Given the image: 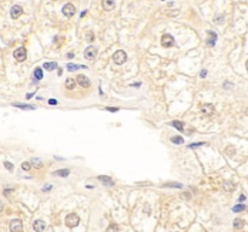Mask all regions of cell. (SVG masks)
Masks as SVG:
<instances>
[{"mask_svg":"<svg viewBox=\"0 0 248 232\" xmlns=\"http://www.w3.org/2000/svg\"><path fill=\"white\" fill-rule=\"evenodd\" d=\"M44 68H45L46 70H49V71H52V70H55V69L57 68V63H56V62H49V63H45V64H44Z\"/></svg>","mask_w":248,"mask_h":232,"instance_id":"obj_19","label":"cell"},{"mask_svg":"<svg viewBox=\"0 0 248 232\" xmlns=\"http://www.w3.org/2000/svg\"><path fill=\"white\" fill-rule=\"evenodd\" d=\"M49 104H50V105H57L58 102L56 99H49Z\"/></svg>","mask_w":248,"mask_h":232,"instance_id":"obj_30","label":"cell"},{"mask_svg":"<svg viewBox=\"0 0 248 232\" xmlns=\"http://www.w3.org/2000/svg\"><path fill=\"white\" fill-rule=\"evenodd\" d=\"M118 230H119L118 225H116V224H111V225L107 229V232H118Z\"/></svg>","mask_w":248,"mask_h":232,"instance_id":"obj_25","label":"cell"},{"mask_svg":"<svg viewBox=\"0 0 248 232\" xmlns=\"http://www.w3.org/2000/svg\"><path fill=\"white\" fill-rule=\"evenodd\" d=\"M206 75H207V70H202V71L200 73V76H201V77H206Z\"/></svg>","mask_w":248,"mask_h":232,"instance_id":"obj_32","label":"cell"},{"mask_svg":"<svg viewBox=\"0 0 248 232\" xmlns=\"http://www.w3.org/2000/svg\"><path fill=\"white\" fill-rule=\"evenodd\" d=\"M10 231L11 232H22V223L18 219H15L10 223Z\"/></svg>","mask_w":248,"mask_h":232,"instance_id":"obj_7","label":"cell"},{"mask_svg":"<svg viewBox=\"0 0 248 232\" xmlns=\"http://www.w3.org/2000/svg\"><path fill=\"white\" fill-rule=\"evenodd\" d=\"M22 169H24V170H29V169H31V165H29L28 162H23V163H22Z\"/></svg>","mask_w":248,"mask_h":232,"instance_id":"obj_28","label":"cell"},{"mask_svg":"<svg viewBox=\"0 0 248 232\" xmlns=\"http://www.w3.org/2000/svg\"><path fill=\"white\" fill-rule=\"evenodd\" d=\"M105 110H108V111H111V112H116L119 109L118 108H105Z\"/></svg>","mask_w":248,"mask_h":232,"instance_id":"obj_31","label":"cell"},{"mask_svg":"<svg viewBox=\"0 0 248 232\" xmlns=\"http://www.w3.org/2000/svg\"><path fill=\"white\" fill-rule=\"evenodd\" d=\"M171 141L174 143V144H177V145H181V144L184 143V139H183L182 137H173V138H171Z\"/></svg>","mask_w":248,"mask_h":232,"instance_id":"obj_24","label":"cell"},{"mask_svg":"<svg viewBox=\"0 0 248 232\" xmlns=\"http://www.w3.org/2000/svg\"><path fill=\"white\" fill-rule=\"evenodd\" d=\"M84 56H85V58L86 59H89V61H92L93 58L97 56V50L93 47V46H89L86 50H85V52H84Z\"/></svg>","mask_w":248,"mask_h":232,"instance_id":"obj_8","label":"cell"},{"mask_svg":"<svg viewBox=\"0 0 248 232\" xmlns=\"http://www.w3.org/2000/svg\"><path fill=\"white\" fill-rule=\"evenodd\" d=\"M207 34L210 35V37H208V40H207V44H208L210 46H214V45H216V41H217V34L214 33V32H211V30H208Z\"/></svg>","mask_w":248,"mask_h":232,"instance_id":"obj_13","label":"cell"},{"mask_svg":"<svg viewBox=\"0 0 248 232\" xmlns=\"http://www.w3.org/2000/svg\"><path fill=\"white\" fill-rule=\"evenodd\" d=\"M79 223H80V218H79L76 214H74V213L67 215V218H65V225H67L68 227H70V229L78 226Z\"/></svg>","mask_w":248,"mask_h":232,"instance_id":"obj_1","label":"cell"},{"mask_svg":"<svg viewBox=\"0 0 248 232\" xmlns=\"http://www.w3.org/2000/svg\"><path fill=\"white\" fill-rule=\"evenodd\" d=\"M201 145H205V143H192V144L189 145V148L192 149V148H197V146H201Z\"/></svg>","mask_w":248,"mask_h":232,"instance_id":"obj_27","label":"cell"},{"mask_svg":"<svg viewBox=\"0 0 248 232\" xmlns=\"http://www.w3.org/2000/svg\"><path fill=\"white\" fill-rule=\"evenodd\" d=\"M22 12H23V10H22V7H21L20 5H15V6H12V9L10 10L11 18H12V20H17V18L22 15Z\"/></svg>","mask_w":248,"mask_h":232,"instance_id":"obj_6","label":"cell"},{"mask_svg":"<svg viewBox=\"0 0 248 232\" xmlns=\"http://www.w3.org/2000/svg\"><path fill=\"white\" fill-rule=\"evenodd\" d=\"M13 57L18 61V62H23L27 58V51L24 47H20L13 52Z\"/></svg>","mask_w":248,"mask_h":232,"instance_id":"obj_5","label":"cell"},{"mask_svg":"<svg viewBox=\"0 0 248 232\" xmlns=\"http://www.w3.org/2000/svg\"><path fill=\"white\" fill-rule=\"evenodd\" d=\"M78 84H79L81 87H85V88H87V87L91 86V81H90L85 75H79V76H78Z\"/></svg>","mask_w":248,"mask_h":232,"instance_id":"obj_9","label":"cell"},{"mask_svg":"<svg viewBox=\"0 0 248 232\" xmlns=\"http://www.w3.org/2000/svg\"><path fill=\"white\" fill-rule=\"evenodd\" d=\"M69 169H58L56 172H53V175H57V177H68L69 175Z\"/></svg>","mask_w":248,"mask_h":232,"instance_id":"obj_17","label":"cell"},{"mask_svg":"<svg viewBox=\"0 0 248 232\" xmlns=\"http://www.w3.org/2000/svg\"><path fill=\"white\" fill-rule=\"evenodd\" d=\"M113 59H114V62H115L116 64L121 66V64H124L125 62H126V59H127V55L125 53V51L119 50V51H116V52L114 53Z\"/></svg>","mask_w":248,"mask_h":232,"instance_id":"obj_2","label":"cell"},{"mask_svg":"<svg viewBox=\"0 0 248 232\" xmlns=\"http://www.w3.org/2000/svg\"><path fill=\"white\" fill-rule=\"evenodd\" d=\"M34 76H35L36 80H41L42 76H44V74H42V69H41V68H36V69L34 70Z\"/></svg>","mask_w":248,"mask_h":232,"instance_id":"obj_21","label":"cell"},{"mask_svg":"<svg viewBox=\"0 0 248 232\" xmlns=\"http://www.w3.org/2000/svg\"><path fill=\"white\" fill-rule=\"evenodd\" d=\"M98 180L103 181V183H104L105 185H114V183H113L111 178H109V177H105V175H100V177H98Z\"/></svg>","mask_w":248,"mask_h":232,"instance_id":"obj_16","label":"cell"},{"mask_svg":"<svg viewBox=\"0 0 248 232\" xmlns=\"http://www.w3.org/2000/svg\"><path fill=\"white\" fill-rule=\"evenodd\" d=\"M45 227H46V225H45V223L42 220H36L33 224V229L35 230V232H42L45 230Z\"/></svg>","mask_w":248,"mask_h":232,"instance_id":"obj_11","label":"cell"},{"mask_svg":"<svg viewBox=\"0 0 248 232\" xmlns=\"http://www.w3.org/2000/svg\"><path fill=\"white\" fill-rule=\"evenodd\" d=\"M243 225H245L243 220H241V219H235V220H234V227H235L236 230H241V229L243 227Z\"/></svg>","mask_w":248,"mask_h":232,"instance_id":"obj_20","label":"cell"},{"mask_svg":"<svg viewBox=\"0 0 248 232\" xmlns=\"http://www.w3.org/2000/svg\"><path fill=\"white\" fill-rule=\"evenodd\" d=\"M13 106H16V108H20V109H26V110H34L35 109V106L34 105H26V104H13Z\"/></svg>","mask_w":248,"mask_h":232,"instance_id":"obj_23","label":"cell"},{"mask_svg":"<svg viewBox=\"0 0 248 232\" xmlns=\"http://www.w3.org/2000/svg\"><path fill=\"white\" fill-rule=\"evenodd\" d=\"M161 45H162L163 47H166V48L172 47V46L174 45V39H173V36L170 35V34L162 35V37H161Z\"/></svg>","mask_w":248,"mask_h":232,"instance_id":"obj_4","label":"cell"},{"mask_svg":"<svg viewBox=\"0 0 248 232\" xmlns=\"http://www.w3.org/2000/svg\"><path fill=\"white\" fill-rule=\"evenodd\" d=\"M245 209H246V205L242 204V203L236 204V205L232 207V212H234V213H239V212H242V210H245Z\"/></svg>","mask_w":248,"mask_h":232,"instance_id":"obj_22","label":"cell"},{"mask_svg":"<svg viewBox=\"0 0 248 232\" xmlns=\"http://www.w3.org/2000/svg\"><path fill=\"white\" fill-rule=\"evenodd\" d=\"M246 68H247V70H248V61L246 62Z\"/></svg>","mask_w":248,"mask_h":232,"instance_id":"obj_34","label":"cell"},{"mask_svg":"<svg viewBox=\"0 0 248 232\" xmlns=\"http://www.w3.org/2000/svg\"><path fill=\"white\" fill-rule=\"evenodd\" d=\"M171 125L173 126V127H176L178 131H181V132H184V123L183 122H181V121H173V122H171Z\"/></svg>","mask_w":248,"mask_h":232,"instance_id":"obj_15","label":"cell"},{"mask_svg":"<svg viewBox=\"0 0 248 232\" xmlns=\"http://www.w3.org/2000/svg\"><path fill=\"white\" fill-rule=\"evenodd\" d=\"M240 202H243V201H245V199H246V196H245V195H241V196H240Z\"/></svg>","mask_w":248,"mask_h":232,"instance_id":"obj_33","label":"cell"},{"mask_svg":"<svg viewBox=\"0 0 248 232\" xmlns=\"http://www.w3.org/2000/svg\"><path fill=\"white\" fill-rule=\"evenodd\" d=\"M65 87L68 88V90H74L75 88V80H73V79H67L65 80Z\"/></svg>","mask_w":248,"mask_h":232,"instance_id":"obj_18","label":"cell"},{"mask_svg":"<svg viewBox=\"0 0 248 232\" xmlns=\"http://www.w3.org/2000/svg\"><path fill=\"white\" fill-rule=\"evenodd\" d=\"M31 163L34 165V167L35 168H41V161L40 160H38V159H33V161H31Z\"/></svg>","mask_w":248,"mask_h":232,"instance_id":"obj_26","label":"cell"},{"mask_svg":"<svg viewBox=\"0 0 248 232\" xmlns=\"http://www.w3.org/2000/svg\"><path fill=\"white\" fill-rule=\"evenodd\" d=\"M62 12H63V15H64L65 17L70 18V17H73V16L75 15V12H76V9H75V6H74L73 4L68 2V4H65V5L63 6Z\"/></svg>","mask_w":248,"mask_h":232,"instance_id":"obj_3","label":"cell"},{"mask_svg":"<svg viewBox=\"0 0 248 232\" xmlns=\"http://www.w3.org/2000/svg\"><path fill=\"white\" fill-rule=\"evenodd\" d=\"M102 6H103V9L105 11H110L115 6V0H103L102 1Z\"/></svg>","mask_w":248,"mask_h":232,"instance_id":"obj_12","label":"cell"},{"mask_svg":"<svg viewBox=\"0 0 248 232\" xmlns=\"http://www.w3.org/2000/svg\"><path fill=\"white\" fill-rule=\"evenodd\" d=\"M87 66H79V64H73V63H69L68 66H67V69L69 70V71H75V70H78V69H86Z\"/></svg>","mask_w":248,"mask_h":232,"instance_id":"obj_14","label":"cell"},{"mask_svg":"<svg viewBox=\"0 0 248 232\" xmlns=\"http://www.w3.org/2000/svg\"><path fill=\"white\" fill-rule=\"evenodd\" d=\"M201 111H202L205 115L211 116V115L214 112V106H213L212 104H203V105L201 106Z\"/></svg>","mask_w":248,"mask_h":232,"instance_id":"obj_10","label":"cell"},{"mask_svg":"<svg viewBox=\"0 0 248 232\" xmlns=\"http://www.w3.org/2000/svg\"><path fill=\"white\" fill-rule=\"evenodd\" d=\"M4 165H5V167H6L7 169H10V170H12V169H13V166H12V163H10V162H5Z\"/></svg>","mask_w":248,"mask_h":232,"instance_id":"obj_29","label":"cell"}]
</instances>
